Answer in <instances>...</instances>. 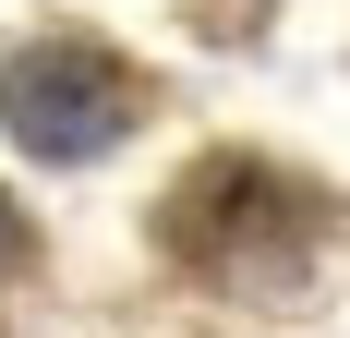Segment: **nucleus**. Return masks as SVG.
Masks as SVG:
<instances>
[{"mask_svg":"<svg viewBox=\"0 0 350 338\" xmlns=\"http://www.w3.org/2000/svg\"><path fill=\"white\" fill-rule=\"evenodd\" d=\"M133 121H145V73L109 61L97 36H49L0 73V133L25 157H109Z\"/></svg>","mask_w":350,"mask_h":338,"instance_id":"2","label":"nucleus"},{"mask_svg":"<svg viewBox=\"0 0 350 338\" xmlns=\"http://www.w3.org/2000/svg\"><path fill=\"white\" fill-rule=\"evenodd\" d=\"M170 254L206 290H254V302H290L302 278L326 266V242H338V205H326V181H302V169L254 157V145H217L193 181L170 194Z\"/></svg>","mask_w":350,"mask_h":338,"instance_id":"1","label":"nucleus"},{"mask_svg":"<svg viewBox=\"0 0 350 338\" xmlns=\"http://www.w3.org/2000/svg\"><path fill=\"white\" fill-rule=\"evenodd\" d=\"M25 254H36V230H25V205L0 194V290H12V278H25Z\"/></svg>","mask_w":350,"mask_h":338,"instance_id":"3","label":"nucleus"}]
</instances>
